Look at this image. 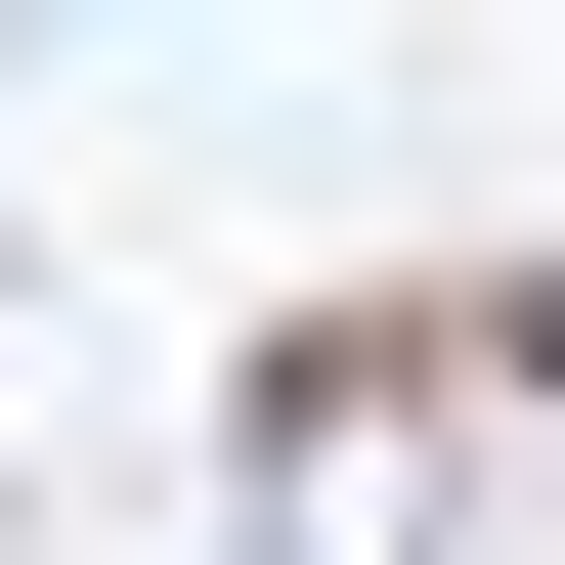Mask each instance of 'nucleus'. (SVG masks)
I'll return each instance as SVG.
<instances>
[{"label": "nucleus", "mask_w": 565, "mask_h": 565, "mask_svg": "<svg viewBox=\"0 0 565 565\" xmlns=\"http://www.w3.org/2000/svg\"><path fill=\"white\" fill-rule=\"evenodd\" d=\"M262 565H565V262L349 305V349L262 392Z\"/></svg>", "instance_id": "nucleus-1"}]
</instances>
